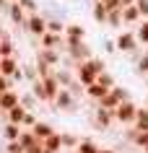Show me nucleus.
Instances as JSON below:
<instances>
[{
	"label": "nucleus",
	"instance_id": "nucleus-1",
	"mask_svg": "<svg viewBox=\"0 0 148 153\" xmlns=\"http://www.w3.org/2000/svg\"><path fill=\"white\" fill-rule=\"evenodd\" d=\"M107 70V65L101 57H91V60H83V62L75 65V78L83 83V86H91V83H96L99 73Z\"/></svg>",
	"mask_w": 148,
	"mask_h": 153
},
{
	"label": "nucleus",
	"instance_id": "nucleus-2",
	"mask_svg": "<svg viewBox=\"0 0 148 153\" xmlns=\"http://www.w3.org/2000/svg\"><path fill=\"white\" fill-rule=\"evenodd\" d=\"M117 42V52H122V55H130V52H135L138 47H143L138 42V36H135V29H122V31L115 36Z\"/></svg>",
	"mask_w": 148,
	"mask_h": 153
},
{
	"label": "nucleus",
	"instance_id": "nucleus-3",
	"mask_svg": "<svg viewBox=\"0 0 148 153\" xmlns=\"http://www.w3.org/2000/svg\"><path fill=\"white\" fill-rule=\"evenodd\" d=\"M135 114H138V104L132 99H127L115 109V120H117V125L127 127V125H135Z\"/></svg>",
	"mask_w": 148,
	"mask_h": 153
},
{
	"label": "nucleus",
	"instance_id": "nucleus-4",
	"mask_svg": "<svg viewBox=\"0 0 148 153\" xmlns=\"http://www.w3.org/2000/svg\"><path fill=\"white\" fill-rule=\"evenodd\" d=\"M115 109H104V106H94V127L101 130V132H107V130H112V125H115Z\"/></svg>",
	"mask_w": 148,
	"mask_h": 153
},
{
	"label": "nucleus",
	"instance_id": "nucleus-5",
	"mask_svg": "<svg viewBox=\"0 0 148 153\" xmlns=\"http://www.w3.org/2000/svg\"><path fill=\"white\" fill-rule=\"evenodd\" d=\"M24 31H26V34H31L34 39H39L42 34H47V16H42L39 10H36V13H29Z\"/></svg>",
	"mask_w": 148,
	"mask_h": 153
},
{
	"label": "nucleus",
	"instance_id": "nucleus-6",
	"mask_svg": "<svg viewBox=\"0 0 148 153\" xmlns=\"http://www.w3.org/2000/svg\"><path fill=\"white\" fill-rule=\"evenodd\" d=\"M36 62H47L52 68H60V62L65 60V52L62 49H49V47H39L36 49V55H34Z\"/></svg>",
	"mask_w": 148,
	"mask_h": 153
},
{
	"label": "nucleus",
	"instance_id": "nucleus-7",
	"mask_svg": "<svg viewBox=\"0 0 148 153\" xmlns=\"http://www.w3.org/2000/svg\"><path fill=\"white\" fill-rule=\"evenodd\" d=\"M52 106H55L57 112H75V106H78V99L73 96V91H70V88H60V94L55 96Z\"/></svg>",
	"mask_w": 148,
	"mask_h": 153
},
{
	"label": "nucleus",
	"instance_id": "nucleus-8",
	"mask_svg": "<svg viewBox=\"0 0 148 153\" xmlns=\"http://www.w3.org/2000/svg\"><path fill=\"white\" fill-rule=\"evenodd\" d=\"M36 42H39V47L62 49V52H65V34H52V31H47V34H42Z\"/></svg>",
	"mask_w": 148,
	"mask_h": 153
},
{
	"label": "nucleus",
	"instance_id": "nucleus-9",
	"mask_svg": "<svg viewBox=\"0 0 148 153\" xmlns=\"http://www.w3.org/2000/svg\"><path fill=\"white\" fill-rule=\"evenodd\" d=\"M21 104V91L18 88H8L3 96H0V114H5L8 109H13V106Z\"/></svg>",
	"mask_w": 148,
	"mask_h": 153
},
{
	"label": "nucleus",
	"instance_id": "nucleus-10",
	"mask_svg": "<svg viewBox=\"0 0 148 153\" xmlns=\"http://www.w3.org/2000/svg\"><path fill=\"white\" fill-rule=\"evenodd\" d=\"M8 18L13 21V26L24 29V26H26V18H29V13L21 8V3H10V5H8Z\"/></svg>",
	"mask_w": 148,
	"mask_h": 153
},
{
	"label": "nucleus",
	"instance_id": "nucleus-11",
	"mask_svg": "<svg viewBox=\"0 0 148 153\" xmlns=\"http://www.w3.org/2000/svg\"><path fill=\"white\" fill-rule=\"evenodd\" d=\"M55 78L60 81L62 88H70V86L75 83V70L73 68H55Z\"/></svg>",
	"mask_w": 148,
	"mask_h": 153
},
{
	"label": "nucleus",
	"instance_id": "nucleus-12",
	"mask_svg": "<svg viewBox=\"0 0 148 153\" xmlns=\"http://www.w3.org/2000/svg\"><path fill=\"white\" fill-rule=\"evenodd\" d=\"M122 21H125V26H138L140 21H143L138 5H125L122 8Z\"/></svg>",
	"mask_w": 148,
	"mask_h": 153
},
{
	"label": "nucleus",
	"instance_id": "nucleus-13",
	"mask_svg": "<svg viewBox=\"0 0 148 153\" xmlns=\"http://www.w3.org/2000/svg\"><path fill=\"white\" fill-rule=\"evenodd\" d=\"M26 109L24 104H18V106H13V109H8V112L3 114V120L5 122H13V125H24V117H26Z\"/></svg>",
	"mask_w": 148,
	"mask_h": 153
},
{
	"label": "nucleus",
	"instance_id": "nucleus-14",
	"mask_svg": "<svg viewBox=\"0 0 148 153\" xmlns=\"http://www.w3.org/2000/svg\"><path fill=\"white\" fill-rule=\"evenodd\" d=\"M91 18L96 21V24H101V26H107V18H109V8L99 0V3H94L91 5Z\"/></svg>",
	"mask_w": 148,
	"mask_h": 153
},
{
	"label": "nucleus",
	"instance_id": "nucleus-15",
	"mask_svg": "<svg viewBox=\"0 0 148 153\" xmlns=\"http://www.w3.org/2000/svg\"><path fill=\"white\" fill-rule=\"evenodd\" d=\"M21 132H24V127H21V125H13V122H5V125L0 127L3 140H18V137H21Z\"/></svg>",
	"mask_w": 148,
	"mask_h": 153
},
{
	"label": "nucleus",
	"instance_id": "nucleus-16",
	"mask_svg": "<svg viewBox=\"0 0 148 153\" xmlns=\"http://www.w3.org/2000/svg\"><path fill=\"white\" fill-rule=\"evenodd\" d=\"M18 68H21V65H18V57H16V55L3 57V60H0V73H3V75H8V78L18 70Z\"/></svg>",
	"mask_w": 148,
	"mask_h": 153
},
{
	"label": "nucleus",
	"instance_id": "nucleus-17",
	"mask_svg": "<svg viewBox=\"0 0 148 153\" xmlns=\"http://www.w3.org/2000/svg\"><path fill=\"white\" fill-rule=\"evenodd\" d=\"M31 132H34V135H36V137H39V140H47V137L49 135H55V132H57V130H55V127H52V125H49V122H36V125H34V127H31Z\"/></svg>",
	"mask_w": 148,
	"mask_h": 153
},
{
	"label": "nucleus",
	"instance_id": "nucleus-18",
	"mask_svg": "<svg viewBox=\"0 0 148 153\" xmlns=\"http://www.w3.org/2000/svg\"><path fill=\"white\" fill-rule=\"evenodd\" d=\"M107 94H109V88H107V86H101V83H91V86H86V96H89L91 99V101H99V99H101V96H107Z\"/></svg>",
	"mask_w": 148,
	"mask_h": 153
},
{
	"label": "nucleus",
	"instance_id": "nucleus-19",
	"mask_svg": "<svg viewBox=\"0 0 148 153\" xmlns=\"http://www.w3.org/2000/svg\"><path fill=\"white\" fill-rule=\"evenodd\" d=\"M65 36H73V39H86V26L73 21V24L65 26Z\"/></svg>",
	"mask_w": 148,
	"mask_h": 153
},
{
	"label": "nucleus",
	"instance_id": "nucleus-20",
	"mask_svg": "<svg viewBox=\"0 0 148 153\" xmlns=\"http://www.w3.org/2000/svg\"><path fill=\"white\" fill-rule=\"evenodd\" d=\"M31 94L39 99L42 104H49V96H47V88H44V81H42V78H36V81L31 83Z\"/></svg>",
	"mask_w": 148,
	"mask_h": 153
},
{
	"label": "nucleus",
	"instance_id": "nucleus-21",
	"mask_svg": "<svg viewBox=\"0 0 148 153\" xmlns=\"http://www.w3.org/2000/svg\"><path fill=\"white\" fill-rule=\"evenodd\" d=\"M42 143H44V151H55V153L65 151V148H62V137H60V132H55V135H49L47 140H42Z\"/></svg>",
	"mask_w": 148,
	"mask_h": 153
},
{
	"label": "nucleus",
	"instance_id": "nucleus-22",
	"mask_svg": "<svg viewBox=\"0 0 148 153\" xmlns=\"http://www.w3.org/2000/svg\"><path fill=\"white\" fill-rule=\"evenodd\" d=\"M107 26H109V29H122V26H125V21H122V8H117V10H109Z\"/></svg>",
	"mask_w": 148,
	"mask_h": 153
},
{
	"label": "nucleus",
	"instance_id": "nucleus-23",
	"mask_svg": "<svg viewBox=\"0 0 148 153\" xmlns=\"http://www.w3.org/2000/svg\"><path fill=\"white\" fill-rule=\"evenodd\" d=\"M18 140H21V145H24L26 151H29V148H34V145H36V143H42L39 137L34 135L31 130H26V127H24V132H21V137H18Z\"/></svg>",
	"mask_w": 148,
	"mask_h": 153
},
{
	"label": "nucleus",
	"instance_id": "nucleus-24",
	"mask_svg": "<svg viewBox=\"0 0 148 153\" xmlns=\"http://www.w3.org/2000/svg\"><path fill=\"white\" fill-rule=\"evenodd\" d=\"M135 36H138V42L143 47H148V18H143V21L135 26Z\"/></svg>",
	"mask_w": 148,
	"mask_h": 153
},
{
	"label": "nucleus",
	"instance_id": "nucleus-25",
	"mask_svg": "<svg viewBox=\"0 0 148 153\" xmlns=\"http://www.w3.org/2000/svg\"><path fill=\"white\" fill-rule=\"evenodd\" d=\"M135 73L138 75H148V47H143V52H140L138 62H135Z\"/></svg>",
	"mask_w": 148,
	"mask_h": 153
},
{
	"label": "nucleus",
	"instance_id": "nucleus-26",
	"mask_svg": "<svg viewBox=\"0 0 148 153\" xmlns=\"http://www.w3.org/2000/svg\"><path fill=\"white\" fill-rule=\"evenodd\" d=\"M96 104H99V106H104V109H117V106L122 104V101H120V99H117L115 94L109 91L107 96H101V99H99V101H96Z\"/></svg>",
	"mask_w": 148,
	"mask_h": 153
},
{
	"label": "nucleus",
	"instance_id": "nucleus-27",
	"mask_svg": "<svg viewBox=\"0 0 148 153\" xmlns=\"http://www.w3.org/2000/svg\"><path fill=\"white\" fill-rule=\"evenodd\" d=\"M135 127H138V130H148V106H138V114H135Z\"/></svg>",
	"mask_w": 148,
	"mask_h": 153
},
{
	"label": "nucleus",
	"instance_id": "nucleus-28",
	"mask_svg": "<svg viewBox=\"0 0 148 153\" xmlns=\"http://www.w3.org/2000/svg\"><path fill=\"white\" fill-rule=\"evenodd\" d=\"M65 21L62 18H47V31H52V34H65Z\"/></svg>",
	"mask_w": 148,
	"mask_h": 153
},
{
	"label": "nucleus",
	"instance_id": "nucleus-29",
	"mask_svg": "<svg viewBox=\"0 0 148 153\" xmlns=\"http://www.w3.org/2000/svg\"><path fill=\"white\" fill-rule=\"evenodd\" d=\"M60 137H62V148H65V151H75L78 143H81V137L70 135V132H60Z\"/></svg>",
	"mask_w": 148,
	"mask_h": 153
},
{
	"label": "nucleus",
	"instance_id": "nucleus-30",
	"mask_svg": "<svg viewBox=\"0 0 148 153\" xmlns=\"http://www.w3.org/2000/svg\"><path fill=\"white\" fill-rule=\"evenodd\" d=\"M75 151H78V153H99L101 148H99V145L94 143V140H89V137H83L81 143H78V148H75Z\"/></svg>",
	"mask_w": 148,
	"mask_h": 153
},
{
	"label": "nucleus",
	"instance_id": "nucleus-31",
	"mask_svg": "<svg viewBox=\"0 0 148 153\" xmlns=\"http://www.w3.org/2000/svg\"><path fill=\"white\" fill-rule=\"evenodd\" d=\"M24 68V75H26V81L29 83H34L36 78H39V70H36V62H26V65H21Z\"/></svg>",
	"mask_w": 148,
	"mask_h": 153
},
{
	"label": "nucleus",
	"instance_id": "nucleus-32",
	"mask_svg": "<svg viewBox=\"0 0 148 153\" xmlns=\"http://www.w3.org/2000/svg\"><path fill=\"white\" fill-rule=\"evenodd\" d=\"M135 148H138V151H143V153H148V130H140L138 132V137H135Z\"/></svg>",
	"mask_w": 148,
	"mask_h": 153
},
{
	"label": "nucleus",
	"instance_id": "nucleus-33",
	"mask_svg": "<svg viewBox=\"0 0 148 153\" xmlns=\"http://www.w3.org/2000/svg\"><path fill=\"white\" fill-rule=\"evenodd\" d=\"M101 86H107V88H112V86H117V81H115V75L109 70H104V73H99V78H96Z\"/></svg>",
	"mask_w": 148,
	"mask_h": 153
},
{
	"label": "nucleus",
	"instance_id": "nucleus-34",
	"mask_svg": "<svg viewBox=\"0 0 148 153\" xmlns=\"http://www.w3.org/2000/svg\"><path fill=\"white\" fill-rule=\"evenodd\" d=\"M36 101H39V99L34 96L31 91H29V94H21V104H24L26 109H31V112H34V109H36Z\"/></svg>",
	"mask_w": 148,
	"mask_h": 153
},
{
	"label": "nucleus",
	"instance_id": "nucleus-35",
	"mask_svg": "<svg viewBox=\"0 0 148 153\" xmlns=\"http://www.w3.org/2000/svg\"><path fill=\"white\" fill-rule=\"evenodd\" d=\"M5 153H26L21 140H5Z\"/></svg>",
	"mask_w": 148,
	"mask_h": 153
},
{
	"label": "nucleus",
	"instance_id": "nucleus-36",
	"mask_svg": "<svg viewBox=\"0 0 148 153\" xmlns=\"http://www.w3.org/2000/svg\"><path fill=\"white\" fill-rule=\"evenodd\" d=\"M0 49H3V57H10V55H16V44H13V39H5V42H0Z\"/></svg>",
	"mask_w": 148,
	"mask_h": 153
},
{
	"label": "nucleus",
	"instance_id": "nucleus-37",
	"mask_svg": "<svg viewBox=\"0 0 148 153\" xmlns=\"http://www.w3.org/2000/svg\"><path fill=\"white\" fill-rule=\"evenodd\" d=\"M36 122H39V120H36V114H34L31 109H29V112H26V117H24V125H21V127H26V130H31L34 125H36Z\"/></svg>",
	"mask_w": 148,
	"mask_h": 153
},
{
	"label": "nucleus",
	"instance_id": "nucleus-38",
	"mask_svg": "<svg viewBox=\"0 0 148 153\" xmlns=\"http://www.w3.org/2000/svg\"><path fill=\"white\" fill-rule=\"evenodd\" d=\"M18 3H21V8H24L26 13H36V10H39L36 0H18Z\"/></svg>",
	"mask_w": 148,
	"mask_h": 153
},
{
	"label": "nucleus",
	"instance_id": "nucleus-39",
	"mask_svg": "<svg viewBox=\"0 0 148 153\" xmlns=\"http://www.w3.org/2000/svg\"><path fill=\"white\" fill-rule=\"evenodd\" d=\"M104 52H107V55H115L117 52V42L115 39H104Z\"/></svg>",
	"mask_w": 148,
	"mask_h": 153
},
{
	"label": "nucleus",
	"instance_id": "nucleus-40",
	"mask_svg": "<svg viewBox=\"0 0 148 153\" xmlns=\"http://www.w3.org/2000/svg\"><path fill=\"white\" fill-rule=\"evenodd\" d=\"M135 5H138L140 16H143V18H148V0H135Z\"/></svg>",
	"mask_w": 148,
	"mask_h": 153
},
{
	"label": "nucleus",
	"instance_id": "nucleus-41",
	"mask_svg": "<svg viewBox=\"0 0 148 153\" xmlns=\"http://www.w3.org/2000/svg\"><path fill=\"white\" fill-rule=\"evenodd\" d=\"M104 5H107L109 10H117V8H122V0H101Z\"/></svg>",
	"mask_w": 148,
	"mask_h": 153
},
{
	"label": "nucleus",
	"instance_id": "nucleus-42",
	"mask_svg": "<svg viewBox=\"0 0 148 153\" xmlns=\"http://www.w3.org/2000/svg\"><path fill=\"white\" fill-rule=\"evenodd\" d=\"M26 153H44V143H36L34 148H29Z\"/></svg>",
	"mask_w": 148,
	"mask_h": 153
},
{
	"label": "nucleus",
	"instance_id": "nucleus-43",
	"mask_svg": "<svg viewBox=\"0 0 148 153\" xmlns=\"http://www.w3.org/2000/svg\"><path fill=\"white\" fill-rule=\"evenodd\" d=\"M8 36H10V34L5 31V29H3V26H0V42H5V39H8Z\"/></svg>",
	"mask_w": 148,
	"mask_h": 153
},
{
	"label": "nucleus",
	"instance_id": "nucleus-44",
	"mask_svg": "<svg viewBox=\"0 0 148 153\" xmlns=\"http://www.w3.org/2000/svg\"><path fill=\"white\" fill-rule=\"evenodd\" d=\"M99 153H120V151H115V148H101Z\"/></svg>",
	"mask_w": 148,
	"mask_h": 153
},
{
	"label": "nucleus",
	"instance_id": "nucleus-45",
	"mask_svg": "<svg viewBox=\"0 0 148 153\" xmlns=\"http://www.w3.org/2000/svg\"><path fill=\"white\" fill-rule=\"evenodd\" d=\"M8 3H18V0H8Z\"/></svg>",
	"mask_w": 148,
	"mask_h": 153
},
{
	"label": "nucleus",
	"instance_id": "nucleus-46",
	"mask_svg": "<svg viewBox=\"0 0 148 153\" xmlns=\"http://www.w3.org/2000/svg\"><path fill=\"white\" fill-rule=\"evenodd\" d=\"M44 153H55V151H44Z\"/></svg>",
	"mask_w": 148,
	"mask_h": 153
},
{
	"label": "nucleus",
	"instance_id": "nucleus-47",
	"mask_svg": "<svg viewBox=\"0 0 148 153\" xmlns=\"http://www.w3.org/2000/svg\"><path fill=\"white\" fill-rule=\"evenodd\" d=\"M68 153H78V151H68Z\"/></svg>",
	"mask_w": 148,
	"mask_h": 153
},
{
	"label": "nucleus",
	"instance_id": "nucleus-48",
	"mask_svg": "<svg viewBox=\"0 0 148 153\" xmlns=\"http://www.w3.org/2000/svg\"><path fill=\"white\" fill-rule=\"evenodd\" d=\"M3 94H5V91H0V96H3Z\"/></svg>",
	"mask_w": 148,
	"mask_h": 153
},
{
	"label": "nucleus",
	"instance_id": "nucleus-49",
	"mask_svg": "<svg viewBox=\"0 0 148 153\" xmlns=\"http://www.w3.org/2000/svg\"><path fill=\"white\" fill-rule=\"evenodd\" d=\"M146 106H148V101H146Z\"/></svg>",
	"mask_w": 148,
	"mask_h": 153
},
{
	"label": "nucleus",
	"instance_id": "nucleus-50",
	"mask_svg": "<svg viewBox=\"0 0 148 153\" xmlns=\"http://www.w3.org/2000/svg\"><path fill=\"white\" fill-rule=\"evenodd\" d=\"M146 78H148V75H146Z\"/></svg>",
	"mask_w": 148,
	"mask_h": 153
}]
</instances>
